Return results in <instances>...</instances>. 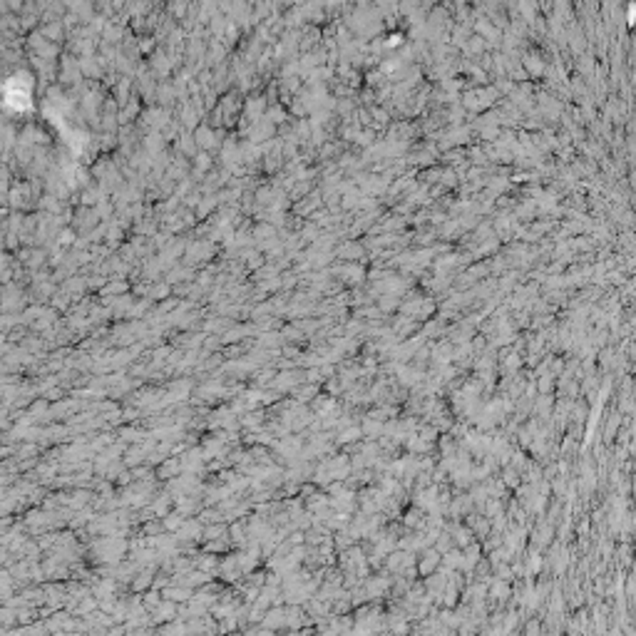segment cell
I'll list each match as a JSON object with an SVG mask.
<instances>
[{
	"instance_id": "obj_1",
	"label": "cell",
	"mask_w": 636,
	"mask_h": 636,
	"mask_svg": "<svg viewBox=\"0 0 636 636\" xmlns=\"http://www.w3.org/2000/svg\"><path fill=\"white\" fill-rule=\"evenodd\" d=\"M534 634H539V626H537V621H532V624L527 626V636H534Z\"/></svg>"
}]
</instances>
